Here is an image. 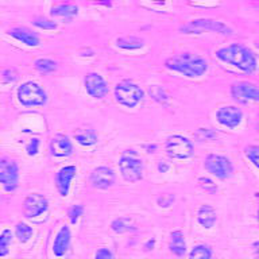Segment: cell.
Here are the masks:
<instances>
[{"instance_id": "8992f818", "label": "cell", "mask_w": 259, "mask_h": 259, "mask_svg": "<svg viewBox=\"0 0 259 259\" xmlns=\"http://www.w3.org/2000/svg\"><path fill=\"white\" fill-rule=\"evenodd\" d=\"M165 151L173 159H188L193 155V145L182 135H171L166 139Z\"/></svg>"}, {"instance_id": "f35d334b", "label": "cell", "mask_w": 259, "mask_h": 259, "mask_svg": "<svg viewBox=\"0 0 259 259\" xmlns=\"http://www.w3.org/2000/svg\"><path fill=\"white\" fill-rule=\"evenodd\" d=\"M158 169H159V171H166V170L169 169V166L162 165V163H159V165H158Z\"/></svg>"}, {"instance_id": "e0dca14e", "label": "cell", "mask_w": 259, "mask_h": 259, "mask_svg": "<svg viewBox=\"0 0 259 259\" xmlns=\"http://www.w3.org/2000/svg\"><path fill=\"white\" fill-rule=\"evenodd\" d=\"M70 244V230L69 227L62 226L57 232L54 243H53V252L56 256H64Z\"/></svg>"}, {"instance_id": "484cf974", "label": "cell", "mask_w": 259, "mask_h": 259, "mask_svg": "<svg viewBox=\"0 0 259 259\" xmlns=\"http://www.w3.org/2000/svg\"><path fill=\"white\" fill-rule=\"evenodd\" d=\"M111 228L117 234H123V232H127L133 228V222L128 218L115 219L111 224Z\"/></svg>"}, {"instance_id": "ffe728a7", "label": "cell", "mask_w": 259, "mask_h": 259, "mask_svg": "<svg viewBox=\"0 0 259 259\" xmlns=\"http://www.w3.org/2000/svg\"><path fill=\"white\" fill-rule=\"evenodd\" d=\"M170 250L178 256H182L186 252L185 238L181 231H174L170 235Z\"/></svg>"}, {"instance_id": "e575fe53", "label": "cell", "mask_w": 259, "mask_h": 259, "mask_svg": "<svg viewBox=\"0 0 259 259\" xmlns=\"http://www.w3.org/2000/svg\"><path fill=\"white\" fill-rule=\"evenodd\" d=\"M214 135H216V134H214L210 128H200L197 131V134H196V137H197L200 141H204V139H206V141H208V139H212Z\"/></svg>"}, {"instance_id": "7c38bea8", "label": "cell", "mask_w": 259, "mask_h": 259, "mask_svg": "<svg viewBox=\"0 0 259 259\" xmlns=\"http://www.w3.org/2000/svg\"><path fill=\"white\" fill-rule=\"evenodd\" d=\"M87 92L95 99H103L108 95V84L99 73H88L84 78Z\"/></svg>"}, {"instance_id": "836d02e7", "label": "cell", "mask_w": 259, "mask_h": 259, "mask_svg": "<svg viewBox=\"0 0 259 259\" xmlns=\"http://www.w3.org/2000/svg\"><path fill=\"white\" fill-rule=\"evenodd\" d=\"M39 143L40 142L38 138H32L31 141L28 142V145L26 146V151H27V154L30 157L38 154V151H39Z\"/></svg>"}, {"instance_id": "60d3db41", "label": "cell", "mask_w": 259, "mask_h": 259, "mask_svg": "<svg viewBox=\"0 0 259 259\" xmlns=\"http://www.w3.org/2000/svg\"><path fill=\"white\" fill-rule=\"evenodd\" d=\"M258 197H259V194H258ZM258 220H259V208H258Z\"/></svg>"}, {"instance_id": "1f68e13d", "label": "cell", "mask_w": 259, "mask_h": 259, "mask_svg": "<svg viewBox=\"0 0 259 259\" xmlns=\"http://www.w3.org/2000/svg\"><path fill=\"white\" fill-rule=\"evenodd\" d=\"M34 24H35L36 27L44 28V30H56L57 28V23L56 22H53V20L48 19V18H35L34 19Z\"/></svg>"}, {"instance_id": "b9f144b4", "label": "cell", "mask_w": 259, "mask_h": 259, "mask_svg": "<svg viewBox=\"0 0 259 259\" xmlns=\"http://www.w3.org/2000/svg\"><path fill=\"white\" fill-rule=\"evenodd\" d=\"M258 48H259V42H258Z\"/></svg>"}, {"instance_id": "ba28073f", "label": "cell", "mask_w": 259, "mask_h": 259, "mask_svg": "<svg viewBox=\"0 0 259 259\" xmlns=\"http://www.w3.org/2000/svg\"><path fill=\"white\" fill-rule=\"evenodd\" d=\"M182 31L186 34H193V32H202V31H214L220 32V34H231V30L226 23H223L220 20L214 19H196L189 22L181 28Z\"/></svg>"}, {"instance_id": "277c9868", "label": "cell", "mask_w": 259, "mask_h": 259, "mask_svg": "<svg viewBox=\"0 0 259 259\" xmlns=\"http://www.w3.org/2000/svg\"><path fill=\"white\" fill-rule=\"evenodd\" d=\"M115 97L119 104L127 108H134L143 100L145 92L133 81H121L115 87Z\"/></svg>"}, {"instance_id": "83f0119b", "label": "cell", "mask_w": 259, "mask_h": 259, "mask_svg": "<svg viewBox=\"0 0 259 259\" xmlns=\"http://www.w3.org/2000/svg\"><path fill=\"white\" fill-rule=\"evenodd\" d=\"M12 232L10 230H3L0 235V255L6 256L8 254V248L11 246Z\"/></svg>"}, {"instance_id": "7a4b0ae2", "label": "cell", "mask_w": 259, "mask_h": 259, "mask_svg": "<svg viewBox=\"0 0 259 259\" xmlns=\"http://www.w3.org/2000/svg\"><path fill=\"white\" fill-rule=\"evenodd\" d=\"M165 66L173 72L181 73L186 77H201L208 70V62L205 58L192 54V53H182L167 58L165 61Z\"/></svg>"}, {"instance_id": "603a6c76", "label": "cell", "mask_w": 259, "mask_h": 259, "mask_svg": "<svg viewBox=\"0 0 259 259\" xmlns=\"http://www.w3.org/2000/svg\"><path fill=\"white\" fill-rule=\"evenodd\" d=\"M78 12V7L76 4H58L52 8L53 16H74Z\"/></svg>"}, {"instance_id": "8fae6325", "label": "cell", "mask_w": 259, "mask_h": 259, "mask_svg": "<svg viewBox=\"0 0 259 259\" xmlns=\"http://www.w3.org/2000/svg\"><path fill=\"white\" fill-rule=\"evenodd\" d=\"M49 208L48 198L39 193L28 194L23 202V214L27 219H35L45 213Z\"/></svg>"}, {"instance_id": "30bf717a", "label": "cell", "mask_w": 259, "mask_h": 259, "mask_svg": "<svg viewBox=\"0 0 259 259\" xmlns=\"http://www.w3.org/2000/svg\"><path fill=\"white\" fill-rule=\"evenodd\" d=\"M231 95L235 100L243 104L259 101V87L248 81H238L231 85Z\"/></svg>"}, {"instance_id": "ac0fdd59", "label": "cell", "mask_w": 259, "mask_h": 259, "mask_svg": "<svg viewBox=\"0 0 259 259\" xmlns=\"http://www.w3.org/2000/svg\"><path fill=\"white\" fill-rule=\"evenodd\" d=\"M10 35L14 36L15 39L20 40L22 44L27 45V46H32L35 48L40 44L39 36L36 35L35 32H32L31 30H28L26 27H15L10 30Z\"/></svg>"}, {"instance_id": "44dd1931", "label": "cell", "mask_w": 259, "mask_h": 259, "mask_svg": "<svg viewBox=\"0 0 259 259\" xmlns=\"http://www.w3.org/2000/svg\"><path fill=\"white\" fill-rule=\"evenodd\" d=\"M74 139L81 146H92L97 142V135L93 130H78L74 133Z\"/></svg>"}, {"instance_id": "4fadbf2b", "label": "cell", "mask_w": 259, "mask_h": 259, "mask_svg": "<svg viewBox=\"0 0 259 259\" xmlns=\"http://www.w3.org/2000/svg\"><path fill=\"white\" fill-rule=\"evenodd\" d=\"M216 119L220 124L227 128H235L240 124L243 119V112L235 105H226V107L218 109Z\"/></svg>"}, {"instance_id": "ab89813d", "label": "cell", "mask_w": 259, "mask_h": 259, "mask_svg": "<svg viewBox=\"0 0 259 259\" xmlns=\"http://www.w3.org/2000/svg\"><path fill=\"white\" fill-rule=\"evenodd\" d=\"M255 258L259 259V243H255Z\"/></svg>"}, {"instance_id": "f1b7e54d", "label": "cell", "mask_w": 259, "mask_h": 259, "mask_svg": "<svg viewBox=\"0 0 259 259\" xmlns=\"http://www.w3.org/2000/svg\"><path fill=\"white\" fill-rule=\"evenodd\" d=\"M150 95L158 101V103H161V104H166L167 100H169V96H167V93L162 87L159 85H153V87H150L149 89Z\"/></svg>"}, {"instance_id": "d6986e66", "label": "cell", "mask_w": 259, "mask_h": 259, "mask_svg": "<svg viewBox=\"0 0 259 259\" xmlns=\"http://www.w3.org/2000/svg\"><path fill=\"white\" fill-rule=\"evenodd\" d=\"M216 219H218V214H216V210L212 205H201L197 210V222L201 224L202 227L205 228H212L216 223Z\"/></svg>"}, {"instance_id": "cb8c5ba5", "label": "cell", "mask_w": 259, "mask_h": 259, "mask_svg": "<svg viewBox=\"0 0 259 259\" xmlns=\"http://www.w3.org/2000/svg\"><path fill=\"white\" fill-rule=\"evenodd\" d=\"M15 235L16 238L19 239V242L26 243L32 236V228L28 224H26V223L20 222L15 227Z\"/></svg>"}, {"instance_id": "4dcf8cb0", "label": "cell", "mask_w": 259, "mask_h": 259, "mask_svg": "<svg viewBox=\"0 0 259 259\" xmlns=\"http://www.w3.org/2000/svg\"><path fill=\"white\" fill-rule=\"evenodd\" d=\"M198 185H200V188H201L202 190H205L206 193L212 194L218 190V185H216V184H214V182L208 177L198 178Z\"/></svg>"}, {"instance_id": "9c48e42d", "label": "cell", "mask_w": 259, "mask_h": 259, "mask_svg": "<svg viewBox=\"0 0 259 259\" xmlns=\"http://www.w3.org/2000/svg\"><path fill=\"white\" fill-rule=\"evenodd\" d=\"M0 182L6 192H14L19 184V167L15 161L2 158L0 161Z\"/></svg>"}, {"instance_id": "7402d4cb", "label": "cell", "mask_w": 259, "mask_h": 259, "mask_svg": "<svg viewBox=\"0 0 259 259\" xmlns=\"http://www.w3.org/2000/svg\"><path fill=\"white\" fill-rule=\"evenodd\" d=\"M116 45L124 50H137L143 48V40L137 36H121L116 40Z\"/></svg>"}, {"instance_id": "f546056e", "label": "cell", "mask_w": 259, "mask_h": 259, "mask_svg": "<svg viewBox=\"0 0 259 259\" xmlns=\"http://www.w3.org/2000/svg\"><path fill=\"white\" fill-rule=\"evenodd\" d=\"M244 154H246L247 159L259 170V146H247L246 149H244Z\"/></svg>"}, {"instance_id": "d6a6232c", "label": "cell", "mask_w": 259, "mask_h": 259, "mask_svg": "<svg viewBox=\"0 0 259 259\" xmlns=\"http://www.w3.org/2000/svg\"><path fill=\"white\" fill-rule=\"evenodd\" d=\"M82 212H84V208L81 205L70 206L68 210V218L69 220H70V223H72V224H76L77 220H78L81 214H82Z\"/></svg>"}, {"instance_id": "d590c367", "label": "cell", "mask_w": 259, "mask_h": 259, "mask_svg": "<svg viewBox=\"0 0 259 259\" xmlns=\"http://www.w3.org/2000/svg\"><path fill=\"white\" fill-rule=\"evenodd\" d=\"M16 77H18V74H16L14 69H6L3 72L2 78H3V82H14L16 80Z\"/></svg>"}, {"instance_id": "6da1fadb", "label": "cell", "mask_w": 259, "mask_h": 259, "mask_svg": "<svg viewBox=\"0 0 259 259\" xmlns=\"http://www.w3.org/2000/svg\"><path fill=\"white\" fill-rule=\"evenodd\" d=\"M216 57L226 64L238 68L244 73H252L256 69V58L250 49L239 44H232L216 50Z\"/></svg>"}, {"instance_id": "5b68a950", "label": "cell", "mask_w": 259, "mask_h": 259, "mask_svg": "<svg viewBox=\"0 0 259 259\" xmlns=\"http://www.w3.org/2000/svg\"><path fill=\"white\" fill-rule=\"evenodd\" d=\"M16 95H18V100L20 104L26 105V107L44 105L48 101V95L45 92V89L34 81L23 82L18 88Z\"/></svg>"}, {"instance_id": "74e56055", "label": "cell", "mask_w": 259, "mask_h": 259, "mask_svg": "<svg viewBox=\"0 0 259 259\" xmlns=\"http://www.w3.org/2000/svg\"><path fill=\"white\" fill-rule=\"evenodd\" d=\"M174 201V196H170V194H165L159 198V204L161 206H169L171 202Z\"/></svg>"}, {"instance_id": "9a60e30c", "label": "cell", "mask_w": 259, "mask_h": 259, "mask_svg": "<svg viewBox=\"0 0 259 259\" xmlns=\"http://www.w3.org/2000/svg\"><path fill=\"white\" fill-rule=\"evenodd\" d=\"M77 167L74 165H68L61 167L56 174V188L58 193L65 197L68 196L69 189H70V184H72L73 178L76 177Z\"/></svg>"}, {"instance_id": "52a82bcc", "label": "cell", "mask_w": 259, "mask_h": 259, "mask_svg": "<svg viewBox=\"0 0 259 259\" xmlns=\"http://www.w3.org/2000/svg\"><path fill=\"white\" fill-rule=\"evenodd\" d=\"M204 167L208 173L220 178V180H226V178L231 177V174L234 171V167H232L230 159L224 155H220V154H209L204 161Z\"/></svg>"}, {"instance_id": "8d00e7d4", "label": "cell", "mask_w": 259, "mask_h": 259, "mask_svg": "<svg viewBox=\"0 0 259 259\" xmlns=\"http://www.w3.org/2000/svg\"><path fill=\"white\" fill-rule=\"evenodd\" d=\"M95 259H112V254L107 248H100V250H97Z\"/></svg>"}, {"instance_id": "4316f807", "label": "cell", "mask_w": 259, "mask_h": 259, "mask_svg": "<svg viewBox=\"0 0 259 259\" xmlns=\"http://www.w3.org/2000/svg\"><path fill=\"white\" fill-rule=\"evenodd\" d=\"M212 258V252L204 244H198L193 247V250L190 251L189 259H210Z\"/></svg>"}, {"instance_id": "5bb4252c", "label": "cell", "mask_w": 259, "mask_h": 259, "mask_svg": "<svg viewBox=\"0 0 259 259\" xmlns=\"http://www.w3.org/2000/svg\"><path fill=\"white\" fill-rule=\"evenodd\" d=\"M89 182L93 188H97V189H108L115 182V173L108 166H99L92 170Z\"/></svg>"}, {"instance_id": "2e32d148", "label": "cell", "mask_w": 259, "mask_h": 259, "mask_svg": "<svg viewBox=\"0 0 259 259\" xmlns=\"http://www.w3.org/2000/svg\"><path fill=\"white\" fill-rule=\"evenodd\" d=\"M50 153L54 157H69L73 153L72 141L66 135H62V134H58L56 137H53V139L50 141Z\"/></svg>"}, {"instance_id": "3957f363", "label": "cell", "mask_w": 259, "mask_h": 259, "mask_svg": "<svg viewBox=\"0 0 259 259\" xmlns=\"http://www.w3.org/2000/svg\"><path fill=\"white\" fill-rule=\"evenodd\" d=\"M119 169L127 182H138L143 177V161L135 150H125L121 153Z\"/></svg>"}, {"instance_id": "d4e9b609", "label": "cell", "mask_w": 259, "mask_h": 259, "mask_svg": "<svg viewBox=\"0 0 259 259\" xmlns=\"http://www.w3.org/2000/svg\"><path fill=\"white\" fill-rule=\"evenodd\" d=\"M34 66L38 72L40 73H52L57 69V64L54 61L49 60V58H38V60L34 62Z\"/></svg>"}]
</instances>
